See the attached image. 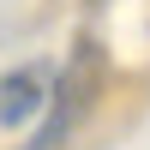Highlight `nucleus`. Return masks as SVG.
<instances>
[{
	"instance_id": "nucleus-2",
	"label": "nucleus",
	"mask_w": 150,
	"mask_h": 150,
	"mask_svg": "<svg viewBox=\"0 0 150 150\" xmlns=\"http://www.w3.org/2000/svg\"><path fill=\"white\" fill-rule=\"evenodd\" d=\"M48 108V84H42V72H6L0 78V126H24V120H36Z\"/></svg>"
},
{
	"instance_id": "nucleus-1",
	"label": "nucleus",
	"mask_w": 150,
	"mask_h": 150,
	"mask_svg": "<svg viewBox=\"0 0 150 150\" xmlns=\"http://www.w3.org/2000/svg\"><path fill=\"white\" fill-rule=\"evenodd\" d=\"M48 96H54V108H48L42 132H36L24 150H60V144L72 138V126L96 108V96H102V48H96V42H78L72 60L60 66V78H54Z\"/></svg>"
}]
</instances>
